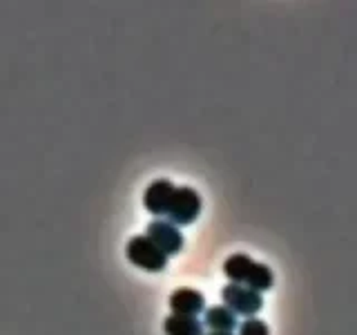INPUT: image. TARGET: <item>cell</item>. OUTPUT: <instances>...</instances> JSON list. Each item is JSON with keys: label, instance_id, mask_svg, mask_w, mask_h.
<instances>
[{"label": "cell", "instance_id": "cell-1", "mask_svg": "<svg viewBox=\"0 0 357 335\" xmlns=\"http://www.w3.org/2000/svg\"><path fill=\"white\" fill-rule=\"evenodd\" d=\"M223 275L230 279V284L252 288L257 293L271 290L275 284V275L271 271V266L255 262L243 253H234L223 262Z\"/></svg>", "mask_w": 357, "mask_h": 335}, {"label": "cell", "instance_id": "cell-2", "mask_svg": "<svg viewBox=\"0 0 357 335\" xmlns=\"http://www.w3.org/2000/svg\"><path fill=\"white\" fill-rule=\"evenodd\" d=\"M201 212V197L195 188L190 186H178L174 188V195L170 201V208H167V219L174 223V226H190L195 223V219Z\"/></svg>", "mask_w": 357, "mask_h": 335}, {"label": "cell", "instance_id": "cell-3", "mask_svg": "<svg viewBox=\"0 0 357 335\" xmlns=\"http://www.w3.org/2000/svg\"><path fill=\"white\" fill-rule=\"evenodd\" d=\"M221 299H223V306L230 308L234 315H243V318H257V313L264 308V295L239 284L223 286Z\"/></svg>", "mask_w": 357, "mask_h": 335}, {"label": "cell", "instance_id": "cell-4", "mask_svg": "<svg viewBox=\"0 0 357 335\" xmlns=\"http://www.w3.org/2000/svg\"><path fill=\"white\" fill-rule=\"evenodd\" d=\"M126 255L134 266H139L148 273H161L167 266V255L156 248L145 234H137V237L128 241Z\"/></svg>", "mask_w": 357, "mask_h": 335}, {"label": "cell", "instance_id": "cell-5", "mask_svg": "<svg viewBox=\"0 0 357 335\" xmlns=\"http://www.w3.org/2000/svg\"><path fill=\"white\" fill-rule=\"evenodd\" d=\"M145 237H148L156 248L161 253H165L167 257H172L176 253H181L183 248V234L178 230L174 223L170 221H163V219H156L152 221L148 230H145Z\"/></svg>", "mask_w": 357, "mask_h": 335}, {"label": "cell", "instance_id": "cell-6", "mask_svg": "<svg viewBox=\"0 0 357 335\" xmlns=\"http://www.w3.org/2000/svg\"><path fill=\"white\" fill-rule=\"evenodd\" d=\"M174 184L167 181V179H159V181H152L143 195V206L145 210L154 217H163L167 215V208H170V201L174 195Z\"/></svg>", "mask_w": 357, "mask_h": 335}, {"label": "cell", "instance_id": "cell-7", "mask_svg": "<svg viewBox=\"0 0 357 335\" xmlns=\"http://www.w3.org/2000/svg\"><path fill=\"white\" fill-rule=\"evenodd\" d=\"M170 311L174 315H190L197 318L206 311V297L195 288H176L170 295Z\"/></svg>", "mask_w": 357, "mask_h": 335}, {"label": "cell", "instance_id": "cell-8", "mask_svg": "<svg viewBox=\"0 0 357 335\" xmlns=\"http://www.w3.org/2000/svg\"><path fill=\"white\" fill-rule=\"evenodd\" d=\"M204 329H206L204 322L190 315H174V313H170V315L163 320L165 335H206Z\"/></svg>", "mask_w": 357, "mask_h": 335}, {"label": "cell", "instance_id": "cell-9", "mask_svg": "<svg viewBox=\"0 0 357 335\" xmlns=\"http://www.w3.org/2000/svg\"><path fill=\"white\" fill-rule=\"evenodd\" d=\"M204 327H208L210 331H221V333H232L239 327L237 315L226 308V306H210L204 311Z\"/></svg>", "mask_w": 357, "mask_h": 335}, {"label": "cell", "instance_id": "cell-10", "mask_svg": "<svg viewBox=\"0 0 357 335\" xmlns=\"http://www.w3.org/2000/svg\"><path fill=\"white\" fill-rule=\"evenodd\" d=\"M239 335H271L268 324L259 318H245L239 324Z\"/></svg>", "mask_w": 357, "mask_h": 335}, {"label": "cell", "instance_id": "cell-11", "mask_svg": "<svg viewBox=\"0 0 357 335\" xmlns=\"http://www.w3.org/2000/svg\"><path fill=\"white\" fill-rule=\"evenodd\" d=\"M208 335H232V333H221V331H210Z\"/></svg>", "mask_w": 357, "mask_h": 335}]
</instances>
